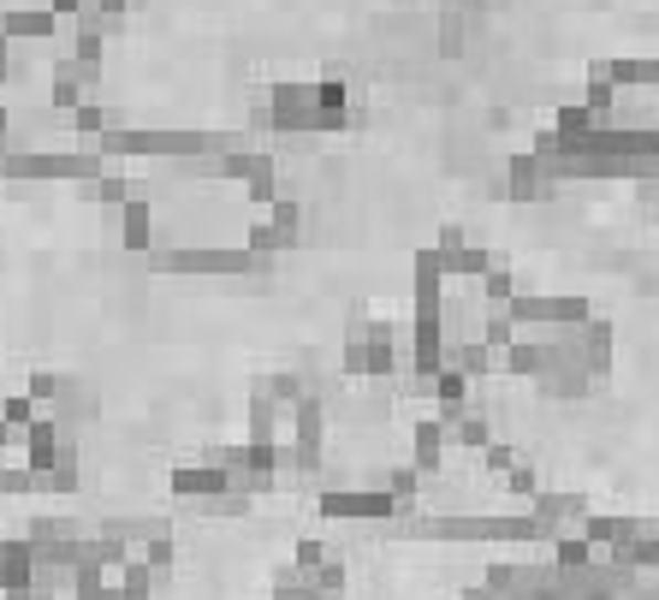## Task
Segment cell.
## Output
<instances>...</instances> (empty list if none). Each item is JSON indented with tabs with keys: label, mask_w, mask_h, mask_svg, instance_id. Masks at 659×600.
I'll return each instance as SVG.
<instances>
[{
	"label": "cell",
	"mask_w": 659,
	"mask_h": 600,
	"mask_svg": "<svg viewBox=\"0 0 659 600\" xmlns=\"http://www.w3.org/2000/svg\"><path fill=\"white\" fill-rule=\"evenodd\" d=\"M386 494L398 499V512H404V505L416 499V464H398V470H392V476H386Z\"/></svg>",
	"instance_id": "21"
},
{
	"label": "cell",
	"mask_w": 659,
	"mask_h": 600,
	"mask_svg": "<svg viewBox=\"0 0 659 600\" xmlns=\"http://www.w3.org/2000/svg\"><path fill=\"white\" fill-rule=\"evenodd\" d=\"M458 440H469V446H481V440H488V429H481L476 417H458Z\"/></svg>",
	"instance_id": "30"
},
{
	"label": "cell",
	"mask_w": 659,
	"mask_h": 600,
	"mask_svg": "<svg viewBox=\"0 0 659 600\" xmlns=\"http://www.w3.org/2000/svg\"><path fill=\"white\" fill-rule=\"evenodd\" d=\"M297 244V232H286V227H279V220H256V227H249L244 232V250H249V256H279V250H291Z\"/></svg>",
	"instance_id": "11"
},
{
	"label": "cell",
	"mask_w": 659,
	"mask_h": 600,
	"mask_svg": "<svg viewBox=\"0 0 659 600\" xmlns=\"http://www.w3.org/2000/svg\"><path fill=\"white\" fill-rule=\"evenodd\" d=\"M12 72V36H7V12H0V84H7Z\"/></svg>",
	"instance_id": "29"
},
{
	"label": "cell",
	"mask_w": 659,
	"mask_h": 600,
	"mask_svg": "<svg viewBox=\"0 0 659 600\" xmlns=\"http://www.w3.org/2000/svg\"><path fill=\"white\" fill-rule=\"evenodd\" d=\"M274 600H327L316 589V577L297 571V565H274Z\"/></svg>",
	"instance_id": "12"
},
{
	"label": "cell",
	"mask_w": 659,
	"mask_h": 600,
	"mask_svg": "<svg viewBox=\"0 0 659 600\" xmlns=\"http://www.w3.org/2000/svg\"><path fill=\"white\" fill-rule=\"evenodd\" d=\"M327 559H333V547H327V541H297V552H291L297 571H321Z\"/></svg>",
	"instance_id": "22"
},
{
	"label": "cell",
	"mask_w": 659,
	"mask_h": 600,
	"mask_svg": "<svg viewBox=\"0 0 659 600\" xmlns=\"http://www.w3.org/2000/svg\"><path fill=\"white\" fill-rule=\"evenodd\" d=\"M7 36L12 42H49L60 36V19L49 7H36V12H7Z\"/></svg>",
	"instance_id": "10"
},
{
	"label": "cell",
	"mask_w": 659,
	"mask_h": 600,
	"mask_svg": "<svg viewBox=\"0 0 659 600\" xmlns=\"http://www.w3.org/2000/svg\"><path fill=\"white\" fill-rule=\"evenodd\" d=\"M481 362H488V357H481V345H458V351H451V362H446V369L469 375V369H481Z\"/></svg>",
	"instance_id": "27"
},
{
	"label": "cell",
	"mask_w": 659,
	"mask_h": 600,
	"mask_svg": "<svg viewBox=\"0 0 659 600\" xmlns=\"http://www.w3.org/2000/svg\"><path fill=\"white\" fill-rule=\"evenodd\" d=\"M114 582H119V594H125V600H155V582H161V577H155L144 559H131Z\"/></svg>",
	"instance_id": "16"
},
{
	"label": "cell",
	"mask_w": 659,
	"mask_h": 600,
	"mask_svg": "<svg viewBox=\"0 0 659 600\" xmlns=\"http://www.w3.org/2000/svg\"><path fill=\"white\" fill-rule=\"evenodd\" d=\"M102 417V392L89 375H60L54 387V422L60 429H77V422H96Z\"/></svg>",
	"instance_id": "5"
},
{
	"label": "cell",
	"mask_w": 659,
	"mask_h": 600,
	"mask_svg": "<svg viewBox=\"0 0 659 600\" xmlns=\"http://www.w3.org/2000/svg\"><path fill=\"white\" fill-rule=\"evenodd\" d=\"M66 452H77V434H72V429H60L54 417H36V422H30V434H24V464L36 470V476H49V470H54Z\"/></svg>",
	"instance_id": "4"
},
{
	"label": "cell",
	"mask_w": 659,
	"mask_h": 600,
	"mask_svg": "<svg viewBox=\"0 0 659 600\" xmlns=\"http://www.w3.org/2000/svg\"><path fill=\"white\" fill-rule=\"evenodd\" d=\"M49 102L60 107V114H77V107L89 102V84H96V72L89 66H77V60L66 54V60H54V77H49Z\"/></svg>",
	"instance_id": "6"
},
{
	"label": "cell",
	"mask_w": 659,
	"mask_h": 600,
	"mask_svg": "<svg viewBox=\"0 0 659 600\" xmlns=\"http://www.w3.org/2000/svg\"><path fill=\"white\" fill-rule=\"evenodd\" d=\"M476 267H481V256H476V250H464V256L451 262V274H476Z\"/></svg>",
	"instance_id": "31"
},
{
	"label": "cell",
	"mask_w": 659,
	"mask_h": 600,
	"mask_svg": "<svg viewBox=\"0 0 659 600\" xmlns=\"http://www.w3.org/2000/svg\"><path fill=\"white\" fill-rule=\"evenodd\" d=\"M0 422H7L12 434H30V422H36V399H30V392H12V399H0Z\"/></svg>",
	"instance_id": "18"
},
{
	"label": "cell",
	"mask_w": 659,
	"mask_h": 600,
	"mask_svg": "<svg viewBox=\"0 0 659 600\" xmlns=\"http://www.w3.org/2000/svg\"><path fill=\"white\" fill-rule=\"evenodd\" d=\"M0 144H12V114L0 107Z\"/></svg>",
	"instance_id": "32"
},
{
	"label": "cell",
	"mask_w": 659,
	"mask_h": 600,
	"mask_svg": "<svg viewBox=\"0 0 659 600\" xmlns=\"http://www.w3.org/2000/svg\"><path fill=\"white\" fill-rule=\"evenodd\" d=\"M155 267L161 274H256V280L274 274V262L249 256V250H161Z\"/></svg>",
	"instance_id": "1"
},
{
	"label": "cell",
	"mask_w": 659,
	"mask_h": 600,
	"mask_svg": "<svg viewBox=\"0 0 659 600\" xmlns=\"http://www.w3.org/2000/svg\"><path fill=\"white\" fill-rule=\"evenodd\" d=\"M439 446H446V429L439 422H416V470H434Z\"/></svg>",
	"instance_id": "19"
},
{
	"label": "cell",
	"mask_w": 659,
	"mask_h": 600,
	"mask_svg": "<svg viewBox=\"0 0 659 600\" xmlns=\"http://www.w3.org/2000/svg\"><path fill=\"white\" fill-rule=\"evenodd\" d=\"M119 244H125V250H149V244H155V209H149L144 197H131V202L119 209Z\"/></svg>",
	"instance_id": "9"
},
{
	"label": "cell",
	"mask_w": 659,
	"mask_h": 600,
	"mask_svg": "<svg viewBox=\"0 0 659 600\" xmlns=\"http://www.w3.org/2000/svg\"><path fill=\"white\" fill-rule=\"evenodd\" d=\"M137 559H144L155 577H167V571H172V535H161V541H149L144 552H137Z\"/></svg>",
	"instance_id": "23"
},
{
	"label": "cell",
	"mask_w": 659,
	"mask_h": 600,
	"mask_svg": "<svg viewBox=\"0 0 659 600\" xmlns=\"http://www.w3.org/2000/svg\"><path fill=\"white\" fill-rule=\"evenodd\" d=\"M12 440H19V434H12V429H7V422H0V446H12Z\"/></svg>",
	"instance_id": "33"
},
{
	"label": "cell",
	"mask_w": 659,
	"mask_h": 600,
	"mask_svg": "<svg viewBox=\"0 0 659 600\" xmlns=\"http://www.w3.org/2000/svg\"><path fill=\"white\" fill-rule=\"evenodd\" d=\"M54 387H60V369H36V375H30V399H36V404H54Z\"/></svg>",
	"instance_id": "25"
},
{
	"label": "cell",
	"mask_w": 659,
	"mask_h": 600,
	"mask_svg": "<svg viewBox=\"0 0 659 600\" xmlns=\"http://www.w3.org/2000/svg\"><path fill=\"white\" fill-rule=\"evenodd\" d=\"M244 197L256 202V209H274V202H279V172H274V161H268V155H262V161H256V172H249Z\"/></svg>",
	"instance_id": "14"
},
{
	"label": "cell",
	"mask_w": 659,
	"mask_h": 600,
	"mask_svg": "<svg viewBox=\"0 0 659 600\" xmlns=\"http://www.w3.org/2000/svg\"><path fill=\"white\" fill-rule=\"evenodd\" d=\"M434 392H439L446 404H458V399H464V375H458V369H439V375H434Z\"/></svg>",
	"instance_id": "26"
},
{
	"label": "cell",
	"mask_w": 659,
	"mask_h": 600,
	"mask_svg": "<svg viewBox=\"0 0 659 600\" xmlns=\"http://www.w3.org/2000/svg\"><path fill=\"white\" fill-rule=\"evenodd\" d=\"M89 197H96L102 202V209H125V202H131V179H125V161H107V172H102V179H96V191H89Z\"/></svg>",
	"instance_id": "13"
},
{
	"label": "cell",
	"mask_w": 659,
	"mask_h": 600,
	"mask_svg": "<svg viewBox=\"0 0 659 600\" xmlns=\"http://www.w3.org/2000/svg\"><path fill=\"white\" fill-rule=\"evenodd\" d=\"M49 12H54V19H84V12H89V0H49Z\"/></svg>",
	"instance_id": "28"
},
{
	"label": "cell",
	"mask_w": 659,
	"mask_h": 600,
	"mask_svg": "<svg viewBox=\"0 0 659 600\" xmlns=\"http://www.w3.org/2000/svg\"><path fill=\"white\" fill-rule=\"evenodd\" d=\"M30 594H36V600L72 594V565H36V577H30Z\"/></svg>",
	"instance_id": "15"
},
{
	"label": "cell",
	"mask_w": 659,
	"mask_h": 600,
	"mask_svg": "<svg viewBox=\"0 0 659 600\" xmlns=\"http://www.w3.org/2000/svg\"><path fill=\"white\" fill-rule=\"evenodd\" d=\"M30 476H36V470H30ZM77 482H84V476H77V452H66V457H60V464L49 470V476H36V487H42V494H77Z\"/></svg>",
	"instance_id": "17"
},
{
	"label": "cell",
	"mask_w": 659,
	"mask_h": 600,
	"mask_svg": "<svg viewBox=\"0 0 659 600\" xmlns=\"http://www.w3.org/2000/svg\"><path fill=\"white\" fill-rule=\"evenodd\" d=\"M309 577H316V589H321L327 600H339V594H344V559H339V552L321 565V571H309Z\"/></svg>",
	"instance_id": "20"
},
{
	"label": "cell",
	"mask_w": 659,
	"mask_h": 600,
	"mask_svg": "<svg viewBox=\"0 0 659 600\" xmlns=\"http://www.w3.org/2000/svg\"><path fill=\"white\" fill-rule=\"evenodd\" d=\"M249 392H256V399H274V404H286V410H297L304 399H316V392L304 387V375H291V369L256 375V381H249Z\"/></svg>",
	"instance_id": "8"
},
{
	"label": "cell",
	"mask_w": 659,
	"mask_h": 600,
	"mask_svg": "<svg viewBox=\"0 0 659 600\" xmlns=\"http://www.w3.org/2000/svg\"><path fill=\"white\" fill-rule=\"evenodd\" d=\"M167 487H172L179 499H202V505H209L214 494H226V476H220L214 464H179V470L167 476Z\"/></svg>",
	"instance_id": "7"
},
{
	"label": "cell",
	"mask_w": 659,
	"mask_h": 600,
	"mask_svg": "<svg viewBox=\"0 0 659 600\" xmlns=\"http://www.w3.org/2000/svg\"><path fill=\"white\" fill-rule=\"evenodd\" d=\"M268 107H274V131H321V102H316V84H274L268 90Z\"/></svg>",
	"instance_id": "2"
},
{
	"label": "cell",
	"mask_w": 659,
	"mask_h": 600,
	"mask_svg": "<svg viewBox=\"0 0 659 600\" xmlns=\"http://www.w3.org/2000/svg\"><path fill=\"white\" fill-rule=\"evenodd\" d=\"M202 512H209V517H244V512H249V499H244V494H232V487H226V494H214L209 505H202Z\"/></svg>",
	"instance_id": "24"
},
{
	"label": "cell",
	"mask_w": 659,
	"mask_h": 600,
	"mask_svg": "<svg viewBox=\"0 0 659 600\" xmlns=\"http://www.w3.org/2000/svg\"><path fill=\"white\" fill-rule=\"evenodd\" d=\"M321 512L327 517H344V524H357V517H363V524H398V499L386 494V487H363V494H339V487H327L321 494Z\"/></svg>",
	"instance_id": "3"
}]
</instances>
